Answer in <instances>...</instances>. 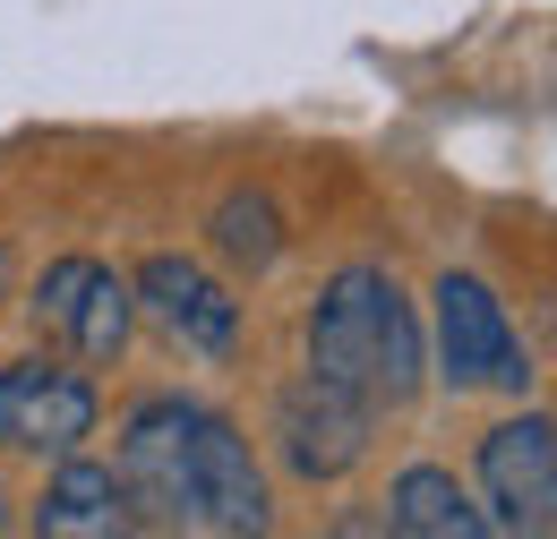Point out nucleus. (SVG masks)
Wrapping results in <instances>:
<instances>
[{
    "label": "nucleus",
    "mask_w": 557,
    "mask_h": 539,
    "mask_svg": "<svg viewBox=\"0 0 557 539\" xmlns=\"http://www.w3.org/2000/svg\"><path fill=\"white\" fill-rule=\"evenodd\" d=\"M44 539H112V531H138L129 523V497H121V472L112 463H95L86 446L52 463L44 479V497H35V514H26Z\"/></svg>",
    "instance_id": "10"
},
{
    "label": "nucleus",
    "mask_w": 557,
    "mask_h": 539,
    "mask_svg": "<svg viewBox=\"0 0 557 539\" xmlns=\"http://www.w3.org/2000/svg\"><path fill=\"white\" fill-rule=\"evenodd\" d=\"M309 377L344 386L360 411H404L429 377V342H420V309L386 266H344L326 274L318 309H309Z\"/></svg>",
    "instance_id": "1"
},
{
    "label": "nucleus",
    "mask_w": 557,
    "mask_h": 539,
    "mask_svg": "<svg viewBox=\"0 0 557 539\" xmlns=\"http://www.w3.org/2000/svg\"><path fill=\"white\" fill-rule=\"evenodd\" d=\"M386 531L404 539H488V514L463 497L446 463H404L386 479Z\"/></svg>",
    "instance_id": "11"
},
{
    "label": "nucleus",
    "mask_w": 557,
    "mask_h": 539,
    "mask_svg": "<svg viewBox=\"0 0 557 539\" xmlns=\"http://www.w3.org/2000/svg\"><path fill=\"white\" fill-rule=\"evenodd\" d=\"M214 258L232 274H267L283 258V214H275V198L267 189H232V198L214 205Z\"/></svg>",
    "instance_id": "12"
},
{
    "label": "nucleus",
    "mask_w": 557,
    "mask_h": 539,
    "mask_svg": "<svg viewBox=\"0 0 557 539\" xmlns=\"http://www.w3.org/2000/svg\"><path fill=\"white\" fill-rule=\"evenodd\" d=\"M429 360L455 394H523L532 386V351L515 335L506 300L488 291L481 274H437L429 291Z\"/></svg>",
    "instance_id": "2"
},
{
    "label": "nucleus",
    "mask_w": 557,
    "mask_h": 539,
    "mask_svg": "<svg viewBox=\"0 0 557 539\" xmlns=\"http://www.w3.org/2000/svg\"><path fill=\"white\" fill-rule=\"evenodd\" d=\"M129 300H138L181 351H198V360H232V351H240V300H232V283H214V274L198 266V258H181V249L138 258Z\"/></svg>",
    "instance_id": "9"
},
{
    "label": "nucleus",
    "mask_w": 557,
    "mask_h": 539,
    "mask_svg": "<svg viewBox=\"0 0 557 539\" xmlns=\"http://www.w3.org/2000/svg\"><path fill=\"white\" fill-rule=\"evenodd\" d=\"M26 317L44 342H70L77 368H112L129 335H138V300H129V274H112L103 258H52L26 291Z\"/></svg>",
    "instance_id": "4"
},
{
    "label": "nucleus",
    "mask_w": 557,
    "mask_h": 539,
    "mask_svg": "<svg viewBox=\"0 0 557 539\" xmlns=\"http://www.w3.org/2000/svg\"><path fill=\"white\" fill-rule=\"evenodd\" d=\"M275 523V497H267V472L249 454V437L223 419V411L198 403L189 419V531H267Z\"/></svg>",
    "instance_id": "7"
},
{
    "label": "nucleus",
    "mask_w": 557,
    "mask_h": 539,
    "mask_svg": "<svg viewBox=\"0 0 557 539\" xmlns=\"http://www.w3.org/2000/svg\"><path fill=\"white\" fill-rule=\"evenodd\" d=\"M9 283H17V258H9V240H0V309H9Z\"/></svg>",
    "instance_id": "13"
},
{
    "label": "nucleus",
    "mask_w": 557,
    "mask_h": 539,
    "mask_svg": "<svg viewBox=\"0 0 557 539\" xmlns=\"http://www.w3.org/2000/svg\"><path fill=\"white\" fill-rule=\"evenodd\" d=\"M95 419H103V394H95V377L77 360H61V351L0 360V446L9 454L61 463V454H77L95 437Z\"/></svg>",
    "instance_id": "3"
},
{
    "label": "nucleus",
    "mask_w": 557,
    "mask_h": 539,
    "mask_svg": "<svg viewBox=\"0 0 557 539\" xmlns=\"http://www.w3.org/2000/svg\"><path fill=\"white\" fill-rule=\"evenodd\" d=\"M189 419H198L189 394H138L121 411L112 472L138 531H189Z\"/></svg>",
    "instance_id": "5"
},
{
    "label": "nucleus",
    "mask_w": 557,
    "mask_h": 539,
    "mask_svg": "<svg viewBox=\"0 0 557 539\" xmlns=\"http://www.w3.org/2000/svg\"><path fill=\"white\" fill-rule=\"evenodd\" d=\"M369 428H377V411H360L344 386H326V377H292L267 411V437H275L283 472L300 479V488H335L344 472L369 463Z\"/></svg>",
    "instance_id": "6"
},
{
    "label": "nucleus",
    "mask_w": 557,
    "mask_h": 539,
    "mask_svg": "<svg viewBox=\"0 0 557 539\" xmlns=\"http://www.w3.org/2000/svg\"><path fill=\"white\" fill-rule=\"evenodd\" d=\"M481 514L488 531H549L557 523V428L541 411H515L481 437Z\"/></svg>",
    "instance_id": "8"
}]
</instances>
